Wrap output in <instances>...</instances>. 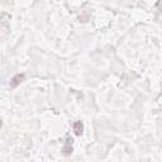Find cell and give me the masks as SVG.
<instances>
[{
    "label": "cell",
    "instance_id": "6da1fadb",
    "mask_svg": "<svg viewBox=\"0 0 162 162\" xmlns=\"http://www.w3.org/2000/svg\"><path fill=\"white\" fill-rule=\"evenodd\" d=\"M24 80V75H17L15 77L11 80V82H10V86H13V87H15L17 85H19L22 81Z\"/></svg>",
    "mask_w": 162,
    "mask_h": 162
},
{
    "label": "cell",
    "instance_id": "7a4b0ae2",
    "mask_svg": "<svg viewBox=\"0 0 162 162\" xmlns=\"http://www.w3.org/2000/svg\"><path fill=\"white\" fill-rule=\"evenodd\" d=\"M74 132L76 136H81V133H82V124H81V122H76L74 124Z\"/></svg>",
    "mask_w": 162,
    "mask_h": 162
},
{
    "label": "cell",
    "instance_id": "3957f363",
    "mask_svg": "<svg viewBox=\"0 0 162 162\" xmlns=\"http://www.w3.org/2000/svg\"><path fill=\"white\" fill-rule=\"evenodd\" d=\"M62 152H63L66 156H67V155H70V153H72V147H71V144H70V143H67V144L63 147Z\"/></svg>",
    "mask_w": 162,
    "mask_h": 162
}]
</instances>
